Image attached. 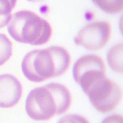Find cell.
Returning <instances> with one entry per match:
<instances>
[{"label": "cell", "mask_w": 123, "mask_h": 123, "mask_svg": "<svg viewBox=\"0 0 123 123\" xmlns=\"http://www.w3.org/2000/svg\"><path fill=\"white\" fill-rule=\"evenodd\" d=\"M70 56L64 48L54 46L29 52L22 63L25 77L34 82H41L60 76L68 70Z\"/></svg>", "instance_id": "6da1fadb"}, {"label": "cell", "mask_w": 123, "mask_h": 123, "mask_svg": "<svg viewBox=\"0 0 123 123\" xmlns=\"http://www.w3.org/2000/svg\"><path fill=\"white\" fill-rule=\"evenodd\" d=\"M71 104V96L68 88L60 83H51L31 91L25 107L31 119L46 121L65 113Z\"/></svg>", "instance_id": "7a4b0ae2"}, {"label": "cell", "mask_w": 123, "mask_h": 123, "mask_svg": "<svg viewBox=\"0 0 123 123\" xmlns=\"http://www.w3.org/2000/svg\"><path fill=\"white\" fill-rule=\"evenodd\" d=\"M7 30L15 40L33 45L46 43L52 34V27L47 20L28 10L14 13L10 20Z\"/></svg>", "instance_id": "3957f363"}, {"label": "cell", "mask_w": 123, "mask_h": 123, "mask_svg": "<svg viewBox=\"0 0 123 123\" xmlns=\"http://www.w3.org/2000/svg\"><path fill=\"white\" fill-rule=\"evenodd\" d=\"M84 92L93 106L103 113L114 110L122 97L119 85L106 76L95 80Z\"/></svg>", "instance_id": "277c9868"}, {"label": "cell", "mask_w": 123, "mask_h": 123, "mask_svg": "<svg viewBox=\"0 0 123 123\" xmlns=\"http://www.w3.org/2000/svg\"><path fill=\"white\" fill-rule=\"evenodd\" d=\"M73 75L75 81L84 91L96 80L106 76L104 61L95 54L81 57L74 64Z\"/></svg>", "instance_id": "5b68a950"}, {"label": "cell", "mask_w": 123, "mask_h": 123, "mask_svg": "<svg viewBox=\"0 0 123 123\" xmlns=\"http://www.w3.org/2000/svg\"><path fill=\"white\" fill-rule=\"evenodd\" d=\"M111 25L107 21H97L82 29L74 39V43L92 50L103 48L109 42Z\"/></svg>", "instance_id": "8992f818"}, {"label": "cell", "mask_w": 123, "mask_h": 123, "mask_svg": "<svg viewBox=\"0 0 123 123\" xmlns=\"http://www.w3.org/2000/svg\"><path fill=\"white\" fill-rule=\"evenodd\" d=\"M22 87L18 79L9 74L0 75V107L14 106L20 99Z\"/></svg>", "instance_id": "52a82bcc"}, {"label": "cell", "mask_w": 123, "mask_h": 123, "mask_svg": "<svg viewBox=\"0 0 123 123\" xmlns=\"http://www.w3.org/2000/svg\"><path fill=\"white\" fill-rule=\"evenodd\" d=\"M108 64L115 72L123 73V43H119L111 48L107 54Z\"/></svg>", "instance_id": "ba28073f"}, {"label": "cell", "mask_w": 123, "mask_h": 123, "mask_svg": "<svg viewBox=\"0 0 123 123\" xmlns=\"http://www.w3.org/2000/svg\"><path fill=\"white\" fill-rule=\"evenodd\" d=\"M16 1H0V28L6 26L12 18L11 12Z\"/></svg>", "instance_id": "9c48e42d"}, {"label": "cell", "mask_w": 123, "mask_h": 123, "mask_svg": "<svg viewBox=\"0 0 123 123\" xmlns=\"http://www.w3.org/2000/svg\"><path fill=\"white\" fill-rule=\"evenodd\" d=\"M12 55V42L5 35L0 34V66L7 62Z\"/></svg>", "instance_id": "30bf717a"}, {"label": "cell", "mask_w": 123, "mask_h": 123, "mask_svg": "<svg viewBox=\"0 0 123 123\" xmlns=\"http://www.w3.org/2000/svg\"><path fill=\"white\" fill-rule=\"evenodd\" d=\"M93 3L108 13H117L123 9L122 1H93Z\"/></svg>", "instance_id": "8fae6325"}, {"label": "cell", "mask_w": 123, "mask_h": 123, "mask_svg": "<svg viewBox=\"0 0 123 123\" xmlns=\"http://www.w3.org/2000/svg\"><path fill=\"white\" fill-rule=\"evenodd\" d=\"M57 123H90V122L83 116L78 114H69L61 118Z\"/></svg>", "instance_id": "7c38bea8"}, {"label": "cell", "mask_w": 123, "mask_h": 123, "mask_svg": "<svg viewBox=\"0 0 123 123\" xmlns=\"http://www.w3.org/2000/svg\"><path fill=\"white\" fill-rule=\"evenodd\" d=\"M101 123H123V116L120 115H112L106 117Z\"/></svg>", "instance_id": "4fadbf2b"}]
</instances>
